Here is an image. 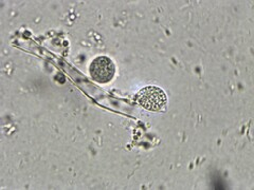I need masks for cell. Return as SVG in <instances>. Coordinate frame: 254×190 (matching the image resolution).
Returning <instances> with one entry per match:
<instances>
[{"mask_svg": "<svg viewBox=\"0 0 254 190\" xmlns=\"http://www.w3.org/2000/svg\"><path fill=\"white\" fill-rule=\"evenodd\" d=\"M137 101L147 110L158 111L164 107L166 96L160 88L155 86H148L138 93Z\"/></svg>", "mask_w": 254, "mask_h": 190, "instance_id": "obj_1", "label": "cell"}, {"mask_svg": "<svg viewBox=\"0 0 254 190\" xmlns=\"http://www.w3.org/2000/svg\"><path fill=\"white\" fill-rule=\"evenodd\" d=\"M115 65L110 58L100 56L95 58L90 65V75L98 83H108L115 75Z\"/></svg>", "mask_w": 254, "mask_h": 190, "instance_id": "obj_2", "label": "cell"}]
</instances>
